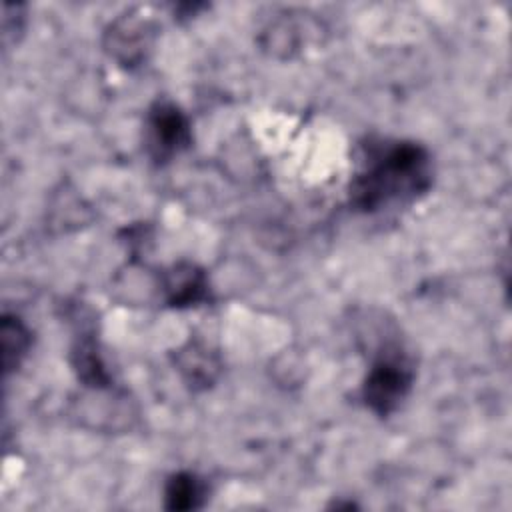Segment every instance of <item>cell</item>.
<instances>
[{"instance_id": "3", "label": "cell", "mask_w": 512, "mask_h": 512, "mask_svg": "<svg viewBox=\"0 0 512 512\" xmlns=\"http://www.w3.org/2000/svg\"><path fill=\"white\" fill-rule=\"evenodd\" d=\"M192 144L188 116L172 102H156L146 116V150L158 164L172 160Z\"/></svg>"}, {"instance_id": "5", "label": "cell", "mask_w": 512, "mask_h": 512, "mask_svg": "<svg viewBox=\"0 0 512 512\" xmlns=\"http://www.w3.org/2000/svg\"><path fill=\"white\" fill-rule=\"evenodd\" d=\"M166 302L176 308L196 306L208 298V280L206 274L194 264L182 262L176 264L164 276Z\"/></svg>"}, {"instance_id": "2", "label": "cell", "mask_w": 512, "mask_h": 512, "mask_svg": "<svg viewBox=\"0 0 512 512\" xmlns=\"http://www.w3.org/2000/svg\"><path fill=\"white\" fill-rule=\"evenodd\" d=\"M412 382L414 370L408 358L398 350L394 354L384 352L368 370L362 386V398L374 414L388 416L408 396Z\"/></svg>"}, {"instance_id": "6", "label": "cell", "mask_w": 512, "mask_h": 512, "mask_svg": "<svg viewBox=\"0 0 512 512\" xmlns=\"http://www.w3.org/2000/svg\"><path fill=\"white\" fill-rule=\"evenodd\" d=\"M168 510H194L206 500V484L192 472L170 476L164 490Z\"/></svg>"}, {"instance_id": "8", "label": "cell", "mask_w": 512, "mask_h": 512, "mask_svg": "<svg viewBox=\"0 0 512 512\" xmlns=\"http://www.w3.org/2000/svg\"><path fill=\"white\" fill-rule=\"evenodd\" d=\"M2 346H4V366L12 370L26 356L30 346V332L16 316H4L2 320Z\"/></svg>"}, {"instance_id": "7", "label": "cell", "mask_w": 512, "mask_h": 512, "mask_svg": "<svg viewBox=\"0 0 512 512\" xmlns=\"http://www.w3.org/2000/svg\"><path fill=\"white\" fill-rule=\"evenodd\" d=\"M178 368L192 386H208L218 374L216 358L202 344H188L178 354Z\"/></svg>"}, {"instance_id": "4", "label": "cell", "mask_w": 512, "mask_h": 512, "mask_svg": "<svg viewBox=\"0 0 512 512\" xmlns=\"http://www.w3.org/2000/svg\"><path fill=\"white\" fill-rule=\"evenodd\" d=\"M154 40V26L138 12H126L118 16L106 30V50L120 64L132 68L146 60V54Z\"/></svg>"}, {"instance_id": "9", "label": "cell", "mask_w": 512, "mask_h": 512, "mask_svg": "<svg viewBox=\"0 0 512 512\" xmlns=\"http://www.w3.org/2000/svg\"><path fill=\"white\" fill-rule=\"evenodd\" d=\"M74 366L78 370V376L90 384V386H104L108 384V374L104 370V364L98 356L94 340H80V344L74 350Z\"/></svg>"}, {"instance_id": "1", "label": "cell", "mask_w": 512, "mask_h": 512, "mask_svg": "<svg viewBox=\"0 0 512 512\" xmlns=\"http://www.w3.org/2000/svg\"><path fill=\"white\" fill-rule=\"evenodd\" d=\"M432 186L430 152L408 140L370 142L360 170L350 182V204L364 214L408 204Z\"/></svg>"}]
</instances>
